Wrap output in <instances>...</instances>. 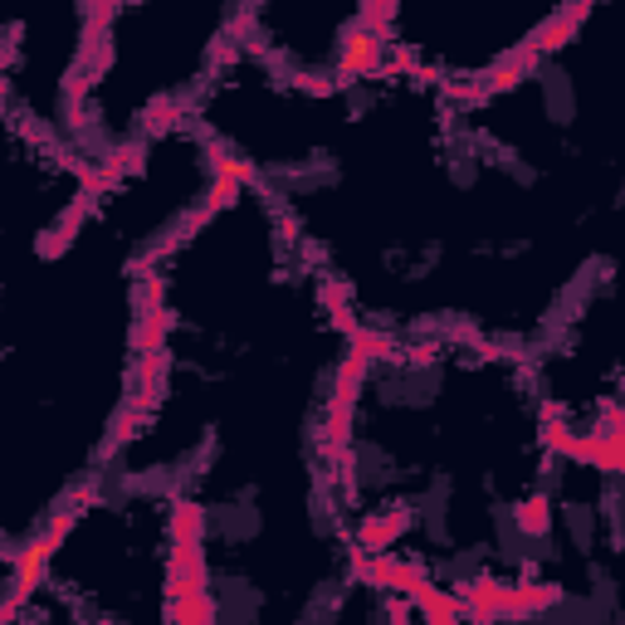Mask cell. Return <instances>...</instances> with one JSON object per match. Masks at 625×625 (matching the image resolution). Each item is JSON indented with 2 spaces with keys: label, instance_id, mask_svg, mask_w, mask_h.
Listing matches in <instances>:
<instances>
[{
  "label": "cell",
  "instance_id": "obj_1",
  "mask_svg": "<svg viewBox=\"0 0 625 625\" xmlns=\"http://www.w3.org/2000/svg\"><path fill=\"white\" fill-rule=\"evenodd\" d=\"M211 587V567H205V547L201 543H172L166 557V601L196 597V591Z\"/></svg>",
  "mask_w": 625,
  "mask_h": 625
},
{
  "label": "cell",
  "instance_id": "obj_2",
  "mask_svg": "<svg viewBox=\"0 0 625 625\" xmlns=\"http://www.w3.org/2000/svg\"><path fill=\"white\" fill-rule=\"evenodd\" d=\"M562 601H567V591L552 587V581H514L508 587V601H504V621H533V616H547V611H557Z\"/></svg>",
  "mask_w": 625,
  "mask_h": 625
},
{
  "label": "cell",
  "instance_id": "obj_3",
  "mask_svg": "<svg viewBox=\"0 0 625 625\" xmlns=\"http://www.w3.org/2000/svg\"><path fill=\"white\" fill-rule=\"evenodd\" d=\"M405 528H411V514H405V508H396V514H372V518H362V528H357V547L372 552V557H377V552H391V543L405 533Z\"/></svg>",
  "mask_w": 625,
  "mask_h": 625
},
{
  "label": "cell",
  "instance_id": "obj_4",
  "mask_svg": "<svg viewBox=\"0 0 625 625\" xmlns=\"http://www.w3.org/2000/svg\"><path fill=\"white\" fill-rule=\"evenodd\" d=\"M381 59H387V39L367 35V30H352L347 49H342V83L352 74H377Z\"/></svg>",
  "mask_w": 625,
  "mask_h": 625
},
{
  "label": "cell",
  "instance_id": "obj_5",
  "mask_svg": "<svg viewBox=\"0 0 625 625\" xmlns=\"http://www.w3.org/2000/svg\"><path fill=\"white\" fill-rule=\"evenodd\" d=\"M347 357H357L362 367H372V362H381V357H396V342H391V332L357 328V332L347 338Z\"/></svg>",
  "mask_w": 625,
  "mask_h": 625
},
{
  "label": "cell",
  "instance_id": "obj_6",
  "mask_svg": "<svg viewBox=\"0 0 625 625\" xmlns=\"http://www.w3.org/2000/svg\"><path fill=\"white\" fill-rule=\"evenodd\" d=\"M172 312L166 308H152V312H138V357L148 352H166V332H172Z\"/></svg>",
  "mask_w": 625,
  "mask_h": 625
},
{
  "label": "cell",
  "instance_id": "obj_7",
  "mask_svg": "<svg viewBox=\"0 0 625 625\" xmlns=\"http://www.w3.org/2000/svg\"><path fill=\"white\" fill-rule=\"evenodd\" d=\"M514 528H518L523 538H543L547 528H552V504H547V494L523 498V504L514 508Z\"/></svg>",
  "mask_w": 625,
  "mask_h": 625
},
{
  "label": "cell",
  "instance_id": "obj_8",
  "mask_svg": "<svg viewBox=\"0 0 625 625\" xmlns=\"http://www.w3.org/2000/svg\"><path fill=\"white\" fill-rule=\"evenodd\" d=\"M201 533H205V514L191 498H176L172 504V543H201Z\"/></svg>",
  "mask_w": 625,
  "mask_h": 625
},
{
  "label": "cell",
  "instance_id": "obj_9",
  "mask_svg": "<svg viewBox=\"0 0 625 625\" xmlns=\"http://www.w3.org/2000/svg\"><path fill=\"white\" fill-rule=\"evenodd\" d=\"M172 625H215V597L196 591V597L172 601Z\"/></svg>",
  "mask_w": 625,
  "mask_h": 625
},
{
  "label": "cell",
  "instance_id": "obj_10",
  "mask_svg": "<svg viewBox=\"0 0 625 625\" xmlns=\"http://www.w3.org/2000/svg\"><path fill=\"white\" fill-rule=\"evenodd\" d=\"M181 122V103L176 98H156L148 108V132H172Z\"/></svg>",
  "mask_w": 625,
  "mask_h": 625
},
{
  "label": "cell",
  "instance_id": "obj_11",
  "mask_svg": "<svg viewBox=\"0 0 625 625\" xmlns=\"http://www.w3.org/2000/svg\"><path fill=\"white\" fill-rule=\"evenodd\" d=\"M235 201H239V181H231V176H221V181L211 186V196H205L201 215H215V211H225V205H235Z\"/></svg>",
  "mask_w": 625,
  "mask_h": 625
},
{
  "label": "cell",
  "instance_id": "obj_12",
  "mask_svg": "<svg viewBox=\"0 0 625 625\" xmlns=\"http://www.w3.org/2000/svg\"><path fill=\"white\" fill-rule=\"evenodd\" d=\"M357 15H362V30H367V35L387 39V35H381V30H387L391 20H396V5H362Z\"/></svg>",
  "mask_w": 625,
  "mask_h": 625
},
{
  "label": "cell",
  "instance_id": "obj_13",
  "mask_svg": "<svg viewBox=\"0 0 625 625\" xmlns=\"http://www.w3.org/2000/svg\"><path fill=\"white\" fill-rule=\"evenodd\" d=\"M411 616H415V606L405 597H387V621L391 625H411Z\"/></svg>",
  "mask_w": 625,
  "mask_h": 625
}]
</instances>
